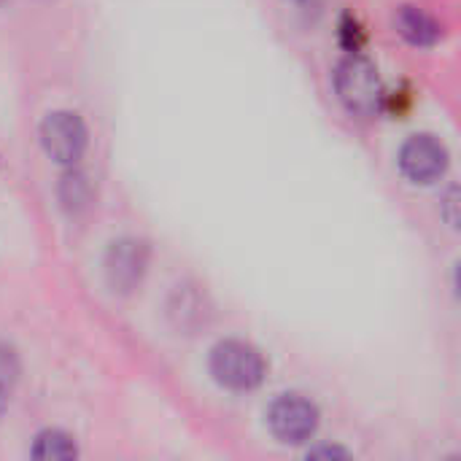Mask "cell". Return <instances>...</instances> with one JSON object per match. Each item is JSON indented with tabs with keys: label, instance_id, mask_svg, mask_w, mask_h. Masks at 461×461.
<instances>
[{
	"label": "cell",
	"instance_id": "6da1fadb",
	"mask_svg": "<svg viewBox=\"0 0 461 461\" xmlns=\"http://www.w3.org/2000/svg\"><path fill=\"white\" fill-rule=\"evenodd\" d=\"M335 89L340 103L357 116H375L386 103L378 68L359 51L340 59L335 70Z\"/></svg>",
	"mask_w": 461,
	"mask_h": 461
},
{
	"label": "cell",
	"instance_id": "7a4b0ae2",
	"mask_svg": "<svg viewBox=\"0 0 461 461\" xmlns=\"http://www.w3.org/2000/svg\"><path fill=\"white\" fill-rule=\"evenodd\" d=\"M211 375L219 386L230 392H251L265 381L267 365L251 343L221 340L211 351Z\"/></svg>",
	"mask_w": 461,
	"mask_h": 461
},
{
	"label": "cell",
	"instance_id": "3957f363",
	"mask_svg": "<svg viewBox=\"0 0 461 461\" xmlns=\"http://www.w3.org/2000/svg\"><path fill=\"white\" fill-rule=\"evenodd\" d=\"M267 427L281 443H305L319 429V408L303 394H281L267 411Z\"/></svg>",
	"mask_w": 461,
	"mask_h": 461
},
{
	"label": "cell",
	"instance_id": "277c9868",
	"mask_svg": "<svg viewBox=\"0 0 461 461\" xmlns=\"http://www.w3.org/2000/svg\"><path fill=\"white\" fill-rule=\"evenodd\" d=\"M86 124L73 111H54L41 124V143L46 154L59 165H76L86 149Z\"/></svg>",
	"mask_w": 461,
	"mask_h": 461
},
{
	"label": "cell",
	"instance_id": "5b68a950",
	"mask_svg": "<svg viewBox=\"0 0 461 461\" xmlns=\"http://www.w3.org/2000/svg\"><path fill=\"white\" fill-rule=\"evenodd\" d=\"M448 167V149L435 135H413L400 149V170L413 184H432Z\"/></svg>",
	"mask_w": 461,
	"mask_h": 461
},
{
	"label": "cell",
	"instance_id": "8992f818",
	"mask_svg": "<svg viewBox=\"0 0 461 461\" xmlns=\"http://www.w3.org/2000/svg\"><path fill=\"white\" fill-rule=\"evenodd\" d=\"M146 265H149V249L140 240L132 238L116 240L105 259L108 284L113 286V292H130L135 289V284H140Z\"/></svg>",
	"mask_w": 461,
	"mask_h": 461
},
{
	"label": "cell",
	"instance_id": "52a82bcc",
	"mask_svg": "<svg viewBox=\"0 0 461 461\" xmlns=\"http://www.w3.org/2000/svg\"><path fill=\"white\" fill-rule=\"evenodd\" d=\"M394 22H397L400 35H402L408 43H413V46L429 49V46H435V43L443 38L440 22H438L432 14L421 11L419 5H402V8L397 11V19H394Z\"/></svg>",
	"mask_w": 461,
	"mask_h": 461
},
{
	"label": "cell",
	"instance_id": "ba28073f",
	"mask_svg": "<svg viewBox=\"0 0 461 461\" xmlns=\"http://www.w3.org/2000/svg\"><path fill=\"white\" fill-rule=\"evenodd\" d=\"M30 454L35 459H73L78 454V448L70 435H65L59 429H46L35 438Z\"/></svg>",
	"mask_w": 461,
	"mask_h": 461
},
{
	"label": "cell",
	"instance_id": "9c48e42d",
	"mask_svg": "<svg viewBox=\"0 0 461 461\" xmlns=\"http://www.w3.org/2000/svg\"><path fill=\"white\" fill-rule=\"evenodd\" d=\"M89 178L81 173V170H70L62 176V184H59V200L68 211H78V208H86L89 203Z\"/></svg>",
	"mask_w": 461,
	"mask_h": 461
},
{
	"label": "cell",
	"instance_id": "30bf717a",
	"mask_svg": "<svg viewBox=\"0 0 461 461\" xmlns=\"http://www.w3.org/2000/svg\"><path fill=\"white\" fill-rule=\"evenodd\" d=\"M16 381H19V359H16L14 348L0 346V413L5 411V405L14 394Z\"/></svg>",
	"mask_w": 461,
	"mask_h": 461
},
{
	"label": "cell",
	"instance_id": "8fae6325",
	"mask_svg": "<svg viewBox=\"0 0 461 461\" xmlns=\"http://www.w3.org/2000/svg\"><path fill=\"white\" fill-rule=\"evenodd\" d=\"M340 43H343V49H346L348 54L359 51L362 43H365V27H362L359 19L351 16V14H346L343 22H340Z\"/></svg>",
	"mask_w": 461,
	"mask_h": 461
},
{
	"label": "cell",
	"instance_id": "7c38bea8",
	"mask_svg": "<svg viewBox=\"0 0 461 461\" xmlns=\"http://www.w3.org/2000/svg\"><path fill=\"white\" fill-rule=\"evenodd\" d=\"M311 459H316V456H338V459H348V451H343V448H316V451H311L308 454Z\"/></svg>",
	"mask_w": 461,
	"mask_h": 461
},
{
	"label": "cell",
	"instance_id": "4fadbf2b",
	"mask_svg": "<svg viewBox=\"0 0 461 461\" xmlns=\"http://www.w3.org/2000/svg\"><path fill=\"white\" fill-rule=\"evenodd\" d=\"M0 3H3V0H0Z\"/></svg>",
	"mask_w": 461,
	"mask_h": 461
}]
</instances>
